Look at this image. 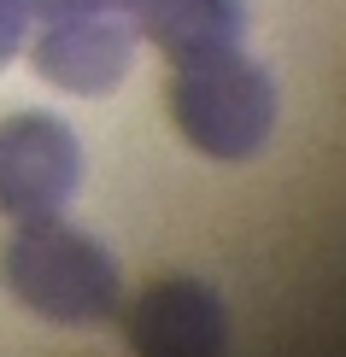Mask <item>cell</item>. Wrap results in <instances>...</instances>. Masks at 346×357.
I'll return each instance as SVG.
<instances>
[{
	"instance_id": "obj_4",
	"label": "cell",
	"mask_w": 346,
	"mask_h": 357,
	"mask_svg": "<svg viewBox=\"0 0 346 357\" xmlns=\"http://www.w3.org/2000/svg\"><path fill=\"white\" fill-rule=\"evenodd\" d=\"M124 340L135 357H223L229 305L200 275H164L124 310Z\"/></svg>"
},
{
	"instance_id": "obj_1",
	"label": "cell",
	"mask_w": 346,
	"mask_h": 357,
	"mask_svg": "<svg viewBox=\"0 0 346 357\" xmlns=\"http://www.w3.org/2000/svg\"><path fill=\"white\" fill-rule=\"evenodd\" d=\"M164 106H171L176 135L217 165H247L276 135V77L240 41L176 59Z\"/></svg>"
},
{
	"instance_id": "obj_3",
	"label": "cell",
	"mask_w": 346,
	"mask_h": 357,
	"mask_svg": "<svg viewBox=\"0 0 346 357\" xmlns=\"http://www.w3.org/2000/svg\"><path fill=\"white\" fill-rule=\"evenodd\" d=\"M82 188V141L53 112H18L0 123V217L48 222Z\"/></svg>"
},
{
	"instance_id": "obj_7",
	"label": "cell",
	"mask_w": 346,
	"mask_h": 357,
	"mask_svg": "<svg viewBox=\"0 0 346 357\" xmlns=\"http://www.w3.org/2000/svg\"><path fill=\"white\" fill-rule=\"evenodd\" d=\"M18 6H24V18L36 12L48 24V18H77V12H129L135 0H18Z\"/></svg>"
},
{
	"instance_id": "obj_2",
	"label": "cell",
	"mask_w": 346,
	"mask_h": 357,
	"mask_svg": "<svg viewBox=\"0 0 346 357\" xmlns=\"http://www.w3.org/2000/svg\"><path fill=\"white\" fill-rule=\"evenodd\" d=\"M0 281L24 310L65 328H94L112 310H124V275L117 258L94 234L65 229L59 217L48 222H18V234L0 252Z\"/></svg>"
},
{
	"instance_id": "obj_6",
	"label": "cell",
	"mask_w": 346,
	"mask_h": 357,
	"mask_svg": "<svg viewBox=\"0 0 346 357\" xmlns=\"http://www.w3.org/2000/svg\"><path fill=\"white\" fill-rule=\"evenodd\" d=\"M129 24L176 65L212 47H235L247 36V0H135Z\"/></svg>"
},
{
	"instance_id": "obj_8",
	"label": "cell",
	"mask_w": 346,
	"mask_h": 357,
	"mask_svg": "<svg viewBox=\"0 0 346 357\" xmlns=\"http://www.w3.org/2000/svg\"><path fill=\"white\" fill-rule=\"evenodd\" d=\"M24 47V6L18 0H0V65H12Z\"/></svg>"
},
{
	"instance_id": "obj_5",
	"label": "cell",
	"mask_w": 346,
	"mask_h": 357,
	"mask_svg": "<svg viewBox=\"0 0 346 357\" xmlns=\"http://www.w3.org/2000/svg\"><path fill=\"white\" fill-rule=\"evenodd\" d=\"M135 24L124 12H77V18H48V29L36 36V65L41 82L65 88V94H112L129 77L135 59Z\"/></svg>"
}]
</instances>
